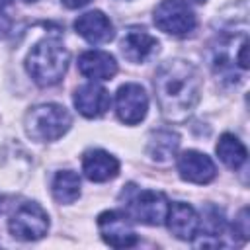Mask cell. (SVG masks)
Listing matches in <instances>:
<instances>
[{"mask_svg":"<svg viewBox=\"0 0 250 250\" xmlns=\"http://www.w3.org/2000/svg\"><path fill=\"white\" fill-rule=\"evenodd\" d=\"M154 92L162 115L168 121H184L199 102L201 76L188 61H166L154 74Z\"/></svg>","mask_w":250,"mask_h":250,"instance_id":"obj_1","label":"cell"},{"mask_svg":"<svg viewBox=\"0 0 250 250\" xmlns=\"http://www.w3.org/2000/svg\"><path fill=\"white\" fill-rule=\"evenodd\" d=\"M68 51L57 37H45L29 51L25 70L39 86H55L62 80L68 66Z\"/></svg>","mask_w":250,"mask_h":250,"instance_id":"obj_2","label":"cell"},{"mask_svg":"<svg viewBox=\"0 0 250 250\" xmlns=\"http://www.w3.org/2000/svg\"><path fill=\"white\" fill-rule=\"evenodd\" d=\"M25 133L33 141L49 143L61 139L70 129V113L59 104H41L25 113Z\"/></svg>","mask_w":250,"mask_h":250,"instance_id":"obj_3","label":"cell"},{"mask_svg":"<svg viewBox=\"0 0 250 250\" xmlns=\"http://www.w3.org/2000/svg\"><path fill=\"white\" fill-rule=\"evenodd\" d=\"M125 203H127V215L143 225L158 227L166 221L168 213V199L162 191L156 189H133V186H127L123 189Z\"/></svg>","mask_w":250,"mask_h":250,"instance_id":"obj_4","label":"cell"},{"mask_svg":"<svg viewBox=\"0 0 250 250\" xmlns=\"http://www.w3.org/2000/svg\"><path fill=\"white\" fill-rule=\"evenodd\" d=\"M8 229L18 240H39L49 230V215L35 201L20 203L8 221Z\"/></svg>","mask_w":250,"mask_h":250,"instance_id":"obj_5","label":"cell"},{"mask_svg":"<svg viewBox=\"0 0 250 250\" xmlns=\"http://www.w3.org/2000/svg\"><path fill=\"white\" fill-rule=\"evenodd\" d=\"M152 18H154V25L160 31L170 33L174 37H184V35L191 33L197 25L195 14L182 0H162L154 8Z\"/></svg>","mask_w":250,"mask_h":250,"instance_id":"obj_6","label":"cell"},{"mask_svg":"<svg viewBox=\"0 0 250 250\" xmlns=\"http://www.w3.org/2000/svg\"><path fill=\"white\" fill-rule=\"evenodd\" d=\"M98 229L104 242L113 248H129L139 240L131 217L123 211H104L98 217Z\"/></svg>","mask_w":250,"mask_h":250,"instance_id":"obj_7","label":"cell"},{"mask_svg":"<svg viewBox=\"0 0 250 250\" xmlns=\"http://www.w3.org/2000/svg\"><path fill=\"white\" fill-rule=\"evenodd\" d=\"M115 109H117V117L125 125L141 123L148 111V96L145 88L135 82L119 86L115 94Z\"/></svg>","mask_w":250,"mask_h":250,"instance_id":"obj_8","label":"cell"},{"mask_svg":"<svg viewBox=\"0 0 250 250\" xmlns=\"http://www.w3.org/2000/svg\"><path fill=\"white\" fill-rule=\"evenodd\" d=\"M72 102H74V107L84 115V117H102L109 105H111V98H109V92L96 84V82H88L80 88H76L74 96H72Z\"/></svg>","mask_w":250,"mask_h":250,"instance_id":"obj_9","label":"cell"},{"mask_svg":"<svg viewBox=\"0 0 250 250\" xmlns=\"http://www.w3.org/2000/svg\"><path fill=\"white\" fill-rule=\"evenodd\" d=\"M180 178L191 184H209L217 176L213 160L199 150H186L178 156Z\"/></svg>","mask_w":250,"mask_h":250,"instance_id":"obj_10","label":"cell"},{"mask_svg":"<svg viewBox=\"0 0 250 250\" xmlns=\"http://www.w3.org/2000/svg\"><path fill=\"white\" fill-rule=\"evenodd\" d=\"M158 51V39L145 27H129L121 37V53L129 62H145Z\"/></svg>","mask_w":250,"mask_h":250,"instance_id":"obj_11","label":"cell"},{"mask_svg":"<svg viewBox=\"0 0 250 250\" xmlns=\"http://www.w3.org/2000/svg\"><path fill=\"white\" fill-rule=\"evenodd\" d=\"M74 29H76L78 35H82L92 45L107 43L115 35L113 23L100 10H92V12H86V14L78 16V20L74 21Z\"/></svg>","mask_w":250,"mask_h":250,"instance_id":"obj_12","label":"cell"},{"mask_svg":"<svg viewBox=\"0 0 250 250\" xmlns=\"http://www.w3.org/2000/svg\"><path fill=\"white\" fill-rule=\"evenodd\" d=\"M164 223L168 225V230L180 240H191L199 229V217H197L195 209L184 201H176V203L168 205Z\"/></svg>","mask_w":250,"mask_h":250,"instance_id":"obj_13","label":"cell"},{"mask_svg":"<svg viewBox=\"0 0 250 250\" xmlns=\"http://www.w3.org/2000/svg\"><path fill=\"white\" fill-rule=\"evenodd\" d=\"M78 72L92 82L111 80L117 74V62L105 51H84L78 57Z\"/></svg>","mask_w":250,"mask_h":250,"instance_id":"obj_14","label":"cell"},{"mask_svg":"<svg viewBox=\"0 0 250 250\" xmlns=\"http://www.w3.org/2000/svg\"><path fill=\"white\" fill-rule=\"evenodd\" d=\"M82 172L90 182H107L119 174V162L109 152L102 148H94L84 154Z\"/></svg>","mask_w":250,"mask_h":250,"instance_id":"obj_15","label":"cell"},{"mask_svg":"<svg viewBox=\"0 0 250 250\" xmlns=\"http://www.w3.org/2000/svg\"><path fill=\"white\" fill-rule=\"evenodd\" d=\"M51 191L57 203H74L80 195V178L72 170H59L51 182Z\"/></svg>","mask_w":250,"mask_h":250,"instance_id":"obj_16","label":"cell"},{"mask_svg":"<svg viewBox=\"0 0 250 250\" xmlns=\"http://www.w3.org/2000/svg\"><path fill=\"white\" fill-rule=\"evenodd\" d=\"M215 150H217V156L221 158V162L227 164L230 170H238L246 162V156H248L246 146L230 133H223L219 137Z\"/></svg>","mask_w":250,"mask_h":250,"instance_id":"obj_17","label":"cell"},{"mask_svg":"<svg viewBox=\"0 0 250 250\" xmlns=\"http://www.w3.org/2000/svg\"><path fill=\"white\" fill-rule=\"evenodd\" d=\"M178 145H180V137L174 131L162 129V131H156V133L150 135L146 152L156 162H168L176 154Z\"/></svg>","mask_w":250,"mask_h":250,"instance_id":"obj_18","label":"cell"},{"mask_svg":"<svg viewBox=\"0 0 250 250\" xmlns=\"http://www.w3.org/2000/svg\"><path fill=\"white\" fill-rule=\"evenodd\" d=\"M90 0H62V4L66 6V8H70V10H76V8H82V6H86Z\"/></svg>","mask_w":250,"mask_h":250,"instance_id":"obj_19","label":"cell"},{"mask_svg":"<svg viewBox=\"0 0 250 250\" xmlns=\"http://www.w3.org/2000/svg\"><path fill=\"white\" fill-rule=\"evenodd\" d=\"M12 4V0H0V12L6 8V6H10Z\"/></svg>","mask_w":250,"mask_h":250,"instance_id":"obj_20","label":"cell"},{"mask_svg":"<svg viewBox=\"0 0 250 250\" xmlns=\"http://www.w3.org/2000/svg\"><path fill=\"white\" fill-rule=\"evenodd\" d=\"M182 2H186V4H203L205 0H182Z\"/></svg>","mask_w":250,"mask_h":250,"instance_id":"obj_21","label":"cell"},{"mask_svg":"<svg viewBox=\"0 0 250 250\" xmlns=\"http://www.w3.org/2000/svg\"><path fill=\"white\" fill-rule=\"evenodd\" d=\"M23 2H37V0H23Z\"/></svg>","mask_w":250,"mask_h":250,"instance_id":"obj_22","label":"cell"}]
</instances>
